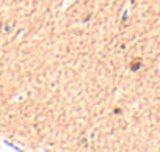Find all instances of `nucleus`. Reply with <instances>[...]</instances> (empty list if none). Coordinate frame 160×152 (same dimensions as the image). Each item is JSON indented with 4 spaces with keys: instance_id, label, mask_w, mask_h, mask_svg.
<instances>
[{
    "instance_id": "obj_1",
    "label": "nucleus",
    "mask_w": 160,
    "mask_h": 152,
    "mask_svg": "<svg viewBox=\"0 0 160 152\" xmlns=\"http://www.w3.org/2000/svg\"><path fill=\"white\" fill-rule=\"evenodd\" d=\"M138 68H140V61H136V63L133 61V63H132V69H133V71H136Z\"/></svg>"
}]
</instances>
